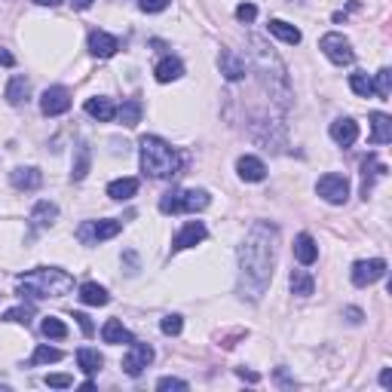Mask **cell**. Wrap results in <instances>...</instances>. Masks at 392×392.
Masks as SVG:
<instances>
[{
  "label": "cell",
  "mask_w": 392,
  "mask_h": 392,
  "mask_svg": "<svg viewBox=\"0 0 392 392\" xmlns=\"http://www.w3.org/2000/svg\"><path fill=\"white\" fill-rule=\"evenodd\" d=\"M276 243L279 230L270 221L252 224L248 236L239 245V294L248 300H260L273 282V267H276Z\"/></svg>",
  "instance_id": "cell-1"
},
{
  "label": "cell",
  "mask_w": 392,
  "mask_h": 392,
  "mask_svg": "<svg viewBox=\"0 0 392 392\" xmlns=\"http://www.w3.org/2000/svg\"><path fill=\"white\" fill-rule=\"evenodd\" d=\"M248 47H252L254 68H258L260 80H264V89L270 93V98H276L279 104H289L291 86H289V74H285V64L279 62V56L267 47L260 37H248Z\"/></svg>",
  "instance_id": "cell-2"
},
{
  "label": "cell",
  "mask_w": 392,
  "mask_h": 392,
  "mask_svg": "<svg viewBox=\"0 0 392 392\" xmlns=\"http://www.w3.org/2000/svg\"><path fill=\"white\" fill-rule=\"evenodd\" d=\"M74 289V276L58 267H37V270L19 276V294H28L34 300L43 297H62Z\"/></svg>",
  "instance_id": "cell-3"
},
{
  "label": "cell",
  "mask_w": 392,
  "mask_h": 392,
  "mask_svg": "<svg viewBox=\"0 0 392 392\" xmlns=\"http://www.w3.org/2000/svg\"><path fill=\"white\" fill-rule=\"evenodd\" d=\"M181 169V156L169 141L145 135L141 138V172L150 178H175Z\"/></svg>",
  "instance_id": "cell-4"
},
{
  "label": "cell",
  "mask_w": 392,
  "mask_h": 392,
  "mask_svg": "<svg viewBox=\"0 0 392 392\" xmlns=\"http://www.w3.org/2000/svg\"><path fill=\"white\" fill-rule=\"evenodd\" d=\"M123 230L120 221H83L80 227H77V239H80L83 245H95V243H104V239H114L117 233Z\"/></svg>",
  "instance_id": "cell-5"
},
{
  "label": "cell",
  "mask_w": 392,
  "mask_h": 392,
  "mask_svg": "<svg viewBox=\"0 0 392 392\" xmlns=\"http://www.w3.org/2000/svg\"><path fill=\"white\" fill-rule=\"evenodd\" d=\"M316 193L322 196L325 202H331V206H343L346 199H350V181L343 178V175H322L316 184Z\"/></svg>",
  "instance_id": "cell-6"
},
{
  "label": "cell",
  "mask_w": 392,
  "mask_h": 392,
  "mask_svg": "<svg viewBox=\"0 0 392 392\" xmlns=\"http://www.w3.org/2000/svg\"><path fill=\"white\" fill-rule=\"evenodd\" d=\"M383 276H387V260H380V258L356 260L352 264V285H358V289H368V285L380 282Z\"/></svg>",
  "instance_id": "cell-7"
},
{
  "label": "cell",
  "mask_w": 392,
  "mask_h": 392,
  "mask_svg": "<svg viewBox=\"0 0 392 392\" xmlns=\"http://www.w3.org/2000/svg\"><path fill=\"white\" fill-rule=\"evenodd\" d=\"M319 49L325 52V58L334 64H352V58H356V52H352L350 40H346L343 34H325L322 40H319Z\"/></svg>",
  "instance_id": "cell-8"
},
{
  "label": "cell",
  "mask_w": 392,
  "mask_h": 392,
  "mask_svg": "<svg viewBox=\"0 0 392 392\" xmlns=\"http://www.w3.org/2000/svg\"><path fill=\"white\" fill-rule=\"evenodd\" d=\"M150 362H154V346L150 343H132L129 346V352L123 356V371H126L129 377H138Z\"/></svg>",
  "instance_id": "cell-9"
},
{
  "label": "cell",
  "mask_w": 392,
  "mask_h": 392,
  "mask_svg": "<svg viewBox=\"0 0 392 392\" xmlns=\"http://www.w3.org/2000/svg\"><path fill=\"white\" fill-rule=\"evenodd\" d=\"M40 110L47 117H62L71 110V93L64 86H52L40 95Z\"/></svg>",
  "instance_id": "cell-10"
},
{
  "label": "cell",
  "mask_w": 392,
  "mask_h": 392,
  "mask_svg": "<svg viewBox=\"0 0 392 392\" xmlns=\"http://www.w3.org/2000/svg\"><path fill=\"white\" fill-rule=\"evenodd\" d=\"M218 68H221V74H224L230 83L243 80V77L248 74L245 58H243V56H236L233 49H221V56H218Z\"/></svg>",
  "instance_id": "cell-11"
},
{
  "label": "cell",
  "mask_w": 392,
  "mask_h": 392,
  "mask_svg": "<svg viewBox=\"0 0 392 392\" xmlns=\"http://www.w3.org/2000/svg\"><path fill=\"white\" fill-rule=\"evenodd\" d=\"M117 49H120V40L114 34H108V31H93L89 34V52L95 58H110L117 56Z\"/></svg>",
  "instance_id": "cell-12"
},
{
  "label": "cell",
  "mask_w": 392,
  "mask_h": 392,
  "mask_svg": "<svg viewBox=\"0 0 392 392\" xmlns=\"http://www.w3.org/2000/svg\"><path fill=\"white\" fill-rule=\"evenodd\" d=\"M206 236H208L206 224H202V221H191V224H187L184 230H181L178 236L172 239V252H181V248H191V245H196V243H202Z\"/></svg>",
  "instance_id": "cell-13"
},
{
  "label": "cell",
  "mask_w": 392,
  "mask_h": 392,
  "mask_svg": "<svg viewBox=\"0 0 392 392\" xmlns=\"http://www.w3.org/2000/svg\"><path fill=\"white\" fill-rule=\"evenodd\" d=\"M328 132L341 147H350V145H356V138H358V123L350 120V117H341V120L331 123Z\"/></svg>",
  "instance_id": "cell-14"
},
{
  "label": "cell",
  "mask_w": 392,
  "mask_h": 392,
  "mask_svg": "<svg viewBox=\"0 0 392 392\" xmlns=\"http://www.w3.org/2000/svg\"><path fill=\"white\" fill-rule=\"evenodd\" d=\"M10 181H12V187H16V191H37V187L43 184V175L37 172L34 166H19V169H12L10 172Z\"/></svg>",
  "instance_id": "cell-15"
},
{
  "label": "cell",
  "mask_w": 392,
  "mask_h": 392,
  "mask_svg": "<svg viewBox=\"0 0 392 392\" xmlns=\"http://www.w3.org/2000/svg\"><path fill=\"white\" fill-rule=\"evenodd\" d=\"M58 218V206L56 202H49V199H43V202H37L34 208H31V227H34V230H43V227H49L52 221Z\"/></svg>",
  "instance_id": "cell-16"
},
{
  "label": "cell",
  "mask_w": 392,
  "mask_h": 392,
  "mask_svg": "<svg viewBox=\"0 0 392 392\" xmlns=\"http://www.w3.org/2000/svg\"><path fill=\"white\" fill-rule=\"evenodd\" d=\"M294 258H297L304 267L316 264V258H319V245H316V239H313L310 233H300V236L294 239Z\"/></svg>",
  "instance_id": "cell-17"
},
{
  "label": "cell",
  "mask_w": 392,
  "mask_h": 392,
  "mask_svg": "<svg viewBox=\"0 0 392 392\" xmlns=\"http://www.w3.org/2000/svg\"><path fill=\"white\" fill-rule=\"evenodd\" d=\"M236 172L243 181H264L267 178V166L258 160V156H239Z\"/></svg>",
  "instance_id": "cell-18"
},
{
  "label": "cell",
  "mask_w": 392,
  "mask_h": 392,
  "mask_svg": "<svg viewBox=\"0 0 392 392\" xmlns=\"http://www.w3.org/2000/svg\"><path fill=\"white\" fill-rule=\"evenodd\" d=\"M86 114L98 123H110L117 117V104L110 98H89L86 101Z\"/></svg>",
  "instance_id": "cell-19"
},
{
  "label": "cell",
  "mask_w": 392,
  "mask_h": 392,
  "mask_svg": "<svg viewBox=\"0 0 392 392\" xmlns=\"http://www.w3.org/2000/svg\"><path fill=\"white\" fill-rule=\"evenodd\" d=\"M371 141L374 145H389L392 141V120L387 114H371Z\"/></svg>",
  "instance_id": "cell-20"
},
{
  "label": "cell",
  "mask_w": 392,
  "mask_h": 392,
  "mask_svg": "<svg viewBox=\"0 0 392 392\" xmlns=\"http://www.w3.org/2000/svg\"><path fill=\"white\" fill-rule=\"evenodd\" d=\"M135 193H138V178H117V181H110L108 184V196L110 199H117V202L132 199Z\"/></svg>",
  "instance_id": "cell-21"
},
{
  "label": "cell",
  "mask_w": 392,
  "mask_h": 392,
  "mask_svg": "<svg viewBox=\"0 0 392 392\" xmlns=\"http://www.w3.org/2000/svg\"><path fill=\"white\" fill-rule=\"evenodd\" d=\"M101 341L104 343H132V334H129V328L120 319H108L101 328Z\"/></svg>",
  "instance_id": "cell-22"
},
{
  "label": "cell",
  "mask_w": 392,
  "mask_h": 392,
  "mask_svg": "<svg viewBox=\"0 0 392 392\" xmlns=\"http://www.w3.org/2000/svg\"><path fill=\"white\" fill-rule=\"evenodd\" d=\"M141 114H145V108H141V101L138 98H126V101H123V108L117 110V117H120V123L126 129H135L141 123Z\"/></svg>",
  "instance_id": "cell-23"
},
{
  "label": "cell",
  "mask_w": 392,
  "mask_h": 392,
  "mask_svg": "<svg viewBox=\"0 0 392 392\" xmlns=\"http://www.w3.org/2000/svg\"><path fill=\"white\" fill-rule=\"evenodd\" d=\"M28 95H31V80L28 77H12L10 86H6V101L19 108V104L28 101Z\"/></svg>",
  "instance_id": "cell-24"
},
{
  "label": "cell",
  "mask_w": 392,
  "mask_h": 392,
  "mask_svg": "<svg viewBox=\"0 0 392 392\" xmlns=\"http://www.w3.org/2000/svg\"><path fill=\"white\" fill-rule=\"evenodd\" d=\"M154 74H156V80H160V83H172V80H178V77L184 74V64H181L178 58L169 56V58H162V62L156 64Z\"/></svg>",
  "instance_id": "cell-25"
},
{
  "label": "cell",
  "mask_w": 392,
  "mask_h": 392,
  "mask_svg": "<svg viewBox=\"0 0 392 392\" xmlns=\"http://www.w3.org/2000/svg\"><path fill=\"white\" fill-rule=\"evenodd\" d=\"M77 365H80L83 374H98L104 365L101 352L98 350H89V346H83V350H77Z\"/></svg>",
  "instance_id": "cell-26"
},
{
  "label": "cell",
  "mask_w": 392,
  "mask_h": 392,
  "mask_svg": "<svg viewBox=\"0 0 392 392\" xmlns=\"http://www.w3.org/2000/svg\"><path fill=\"white\" fill-rule=\"evenodd\" d=\"M208 202H212V199H208L206 191H181V196H178L181 212H202Z\"/></svg>",
  "instance_id": "cell-27"
},
{
  "label": "cell",
  "mask_w": 392,
  "mask_h": 392,
  "mask_svg": "<svg viewBox=\"0 0 392 392\" xmlns=\"http://www.w3.org/2000/svg\"><path fill=\"white\" fill-rule=\"evenodd\" d=\"M365 181H362V196L365 199H368V193H371V187H374V178H383V175H387V166H380V162H377V156H368V160H365Z\"/></svg>",
  "instance_id": "cell-28"
},
{
  "label": "cell",
  "mask_w": 392,
  "mask_h": 392,
  "mask_svg": "<svg viewBox=\"0 0 392 392\" xmlns=\"http://www.w3.org/2000/svg\"><path fill=\"white\" fill-rule=\"evenodd\" d=\"M270 34H276L282 43H291V47H297L300 43V31L294 28V25L289 22H282V19H273L270 22Z\"/></svg>",
  "instance_id": "cell-29"
},
{
  "label": "cell",
  "mask_w": 392,
  "mask_h": 392,
  "mask_svg": "<svg viewBox=\"0 0 392 392\" xmlns=\"http://www.w3.org/2000/svg\"><path fill=\"white\" fill-rule=\"evenodd\" d=\"M80 300H83V304H89V306H104L110 297H108V291H104L101 285L83 282V285H80Z\"/></svg>",
  "instance_id": "cell-30"
},
{
  "label": "cell",
  "mask_w": 392,
  "mask_h": 392,
  "mask_svg": "<svg viewBox=\"0 0 392 392\" xmlns=\"http://www.w3.org/2000/svg\"><path fill=\"white\" fill-rule=\"evenodd\" d=\"M291 291L297 294V297H310V294L316 291V282H313V276L306 270H294L291 273Z\"/></svg>",
  "instance_id": "cell-31"
},
{
  "label": "cell",
  "mask_w": 392,
  "mask_h": 392,
  "mask_svg": "<svg viewBox=\"0 0 392 392\" xmlns=\"http://www.w3.org/2000/svg\"><path fill=\"white\" fill-rule=\"evenodd\" d=\"M52 362H62V350H56V346H37L34 356H31V365H52Z\"/></svg>",
  "instance_id": "cell-32"
},
{
  "label": "cell",
  "mask_w": 392,
  "mask_h": 392,
  "mask_svg": "<svg viewBox=\"0 0 392 392\" xmlns=\"http://www.w3.org/2000/svg\"><path fill=\"white\" fill-rule=\"evenodd\" d=\"M40 331H43L47 337H52V341H64V337H68V328H64V322H62V319H52V316L43 319Z\"/></svg>",
  "instance_id": "cell-33"
},
{
  "label": "cell",
  "mask_w": 392,
  "mask_h": 392,
  "mask_svg": "<svg viewBox=\"0 0 392 392\" xmlns=\"http://www.w3.org/2000/svg\"><path fill=\"white\" fill-rule=\"evenodd\" d=\"M350 86H352V93H356V95H362V98L374 95V83H371V77H368V74H362V71L350 77Z\"/></svg>",
  "instance_id": "cell-34"
},
{
  "label": "cell",
  "mask_w": 392,
  "mask_h": 392,
  "mask_svg": "<svg viewBox=\"0 0 392 392\" xmlns=\"http://www.w3.org/2000/svg\"><path fill=\"white\" fill-rule=\"evenodd\" d=\"M371 83H374V93L380 95V98H389L392 95V74H389V68L377 71V80H371Z\"/></svg>",
  "instance_id": "cell-35"
},
{
  "label": "cell",
  "mask_w": 392,
  "mask_h": 392,
  "mask_svg": "<svg viewBox=\"0 0 392 392\" xmlns=\"http://www.w3.org/2000/svg\"><path fill=\"white\" fill-rule=\"evenodd\" d=\"M31 316H34V310L31 306H16V310L6 313V322H22V325H31Z\"/></svg>",
  "instance_id": "cell-36"
},
{
  "label": "cell",
  "mask_w": 392,
  "mask_h": 392,
  "mask_svg": "<svg viewBox=\"0 0 392 392\" xmlns=\"http://www.w3.org/2000/svg\"><path fill=\"white\" fill-rule=\"evenodd\" d=\"M160 328H162V334L175 337V334H181V328H184V319H181V316H166L160 322Z\"/></svg>",
  "instance_id": "cell-37"
},
{
  "label": "cell",
  "mask_w": 392,
  "mask_h": 392,
  "mask_svg": "<svg viewBox=\"0 0 392 392\" xmlns=\"http://www.w3.org/2000/svg\"><path fill=\"white\" fill-rule=\"evenodd\" d=\"M89 172V147H80V156H77V166H74V181L86 178Z\"/></svg>",
  "instance_id": "cell-38"
},
{
  "label": "cell",
  "mask_w": 392,
  "mask_h": 392,
  "mask_svg": "<svg viewBox=\"0 0 392 392\" xmlns=\"http://www.w3.org/2000/svg\"><path fill=\"white\" fill-rule=\"evenodd\" d=\"M47 387L68 389V387H74V377H71V374H47Z\"/></svg>",
  "instance_id": "cell-39"
},
{
  "label": "cell",
  "mask_w": 392,
  "mask_h": 392,
  "mask_svg": "<svg viewBox=\"0 0 392 392\" xmlns=\"http://www.w3.org/2000/svg\"><path fill=\"white\" fill-rule=\"evenodd\" d=\"M156 389H160V392H169V389L184 392L187 389V380H178V377H162V380H156Z\"/></svg>",
  "instance_id": "cell-40"
},
{
  "label": "cell",
  "mask_w": 392,
  "mask_h": 392,
  "mask_svg": "<svg viewBox=\"0 0 392 392\" xmlns=\"http://www.w3.org/2000/svg\"><path fill=\"white\" fill-rule=\"evenodd\" d=\"M236 19L239 22H254V19H258V6L254 3H239L236 6Z\"/></svg>",
  "instance_id": "cell-41"
},
{
  "label": "cell",
  "mask_w": 392,
  "mask_h": 392,
  "mask_svg": "<svg viewBox=\"0 0 392 392\" xmlns=\"http://www.w3.org/2000/svg\"><path fill=\"white\" fill-rule=\"evenodd\" d=\"M74 319H77V325L83 328V334H86V337L95 334V325H93V319H89L86 313H74Z\"/></svg>",
  "instance_id": "cell-42"
},
{
  "label": "cell",
  "mask_w": 392,
  "mask_h": 392,
  "mask_svg": "<svg viewBox=\"0 0 392 392\" xmlns=\"http://www.w3.org/2000/svg\"><path fill=\"white\" fill-rule=\"evenodd\" d=\"M138 6L145 12H162L169 6V0H138Z\"/></svg>",
  "instance_id": "cell-43"
},
{
  "label": "cell",
  "mask_w": 392,
  "mask_h": 392,
  "mask_svg": "<svg viewBox=\"0 0 392 392\" xmlns=\"http://www.w3.org/2000/svg\"><path fill=\"white\" fill-rule=\"evenodd\" d=\"M0 64H6V68H12L16 64V58H12V52L6 47H0Z\"/></svg>",
  "instance_id": "cell-44"
},
{
  "label": "cell",
  "mask_w": 392,
  "mask_h": 392,
  "mask_svg": "<svg viewBox=\"0 0 392 392\" xmlns=\"http://www.w3.org/2000/svg\"><path fill=\"white\" fill-rule=\"evenodd\" d=\"M380 387H383V389H389V387H392V371H389V368H383V374H380Z\"/></svg>",
  "instance_id": "cell-45"
},
{
  "label": "cell",
  "mask_w": 392,
  "mask_h": 392,
  "mask_svg": "<svg viewBox=\"0 0 392 392\" xmlns=\"http://www.w3.org/2000/svg\"><path fill=\"white\" fill-rule=\"evenodd\" d=\"M236 374L243 377V380H248V383H258V374H254V371H245V368H239Z\"/></svg>",
  "instance_id": "cell-46"
},
{
  "label": "cell",
  "mask_w": 392,
  "mask_h": 392,
  "mask_svg": "<svg viewBox=\"0 0 392 392\" xmlns=\"http://www.w3.org/2000/svg\"><path fill=\"white\" fill-rule=\"evenodd\" d=\"M71 3H74V6H77V10H89V6H93V3H95V0H71Z\"/></svg>",
  "instance_id": "cell-47"
},
{
  "label": "cell",
  "mask_w": 392,
  "mask_h": 392,
  "mask_svg": "<svg viewBox=\"0 0 392 392\" xmlns=\"http://www.w3.org/2000/svg\"><path fill=\"white\" fill-rule=\"evenodd\" d=\"M346 316H350V322H362V313H358V310H346Z\"/></svg>",
  "instance_id": "cell-48"
},
{
  "label": "cell",
  "mask_w": 392,
  "mask_h": 392,
  "mask_svg": "<svg viewBox=\"0 0 392 392\" xmlns=\"http://www.w3.org/2000/svg\"><path fill=\"white\" fill-rule=\"evenodd\" d=\"M34 3H40V6H56V3H62V0H34Z\"/></svg>",
  "instance_id": "cell-49"
}]
</instances>
